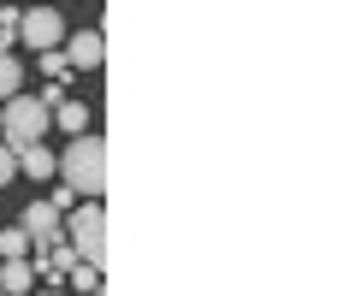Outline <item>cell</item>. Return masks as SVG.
Returning a JSON list of instances; mask_svg holds the SVG:
<instances>
[{
    "instance_id": "cell-1",
    "label": "cell",
    "mask_w": 355,
    "mask_h": 296,
    "mask_svg": "<svg viewBox=\"0 0 355 296\" xmlns=\"http://www.w3.org/2000/svg\"><path fill=\"white\" fill-rule=\"evenodd\" d=\"M53 172H60L77 195H101V190H107V142L77 130V142L65 148L60 160H53Z\"/></svg>"
},
{
    "instance_id": "cell-2",
    "label": "cell",
    "mask_w": 355,
    "mask_h": 296,
    "mask_svg": "<svg viewBox=\"0 0 355 296\" xmlns=\"http://www.w3.org/2000/svg\"><path fill=\"white\" fill-rule=\"evenodd\" d=\"M53 125V107L42 101V95H6V113H0V130H6V148H30V142H42Z\"/></svg>"
},
{
    "instance_id": "cell-3",
    "label": "cell",
    "mask_w": 355,
    "mask_h": 296,
    "mask_svg": "<svg viewBox=\"0 0 355 296\" xmlns=\"http://www.w3.org/2000/svg\"><path fill=\"white\" fill-rule=\"evenodd\" d=\"M65 237H71V249L83 261H95V267L107 261V214H101V195H83L77 207H65Z\"/></svg>"
},
{
    "instance_id": "cell-4",
    "label": "cell",
    "mask_w": 355,
    "mask_h": 296,
    "mask_svg": "<svg viewBox=\"0 0 355 296\" xmlns=\"http://www.w3.org/2000/svg\"><path fill=\"white\" fill-rule=\"evenodd\" d=\"M18 225H24V237H30V249H36V255H48V249L65 237V214H60L53 202H30Z\"/></svg>"
},
{
    "instance_id": "cell-5",
    "label": "cell",
    "mask_w": 355,
    "mask_h": 296,
    "mask_svg": "<svg viewBox=\"0 0 355 296\" xmlns=\"http://www.w3.org/2000/svg\"><path fill=\"white\" fill-rule=\"evenodd\" d=\"M18 42H30V48H60L65 42V18L53 12V6H30V12H18Z\"/></svg>"
},
{
    "instance_id": "cell-6",
    "label": "cell",
    "mask_w": 355,
    "mask_h": 296,
    "mask_svg": "<svg viewBox=\"0 0 355 296\" xmlns=\"http://www.w3.org/2000/svg\"><path fill=\"white\" fill-rule=\"evenodd\" d=\"M65 60H71L77 71H95V65L107 60V36H101V30H77V36H65Z\"/></svg>"
},
{
    "instance_id": "cell-7",
    "label": "cell",
    "mask_w": 355,
    "mask_h": 296,
    "mask_svg": "<svg viewBox=\"0 0 355 296\" xmlns=\"http://www.w3.org/2000/svg\"><path fill=\"white\" fill-rule=\"evenodd\" d=\"M30 284H36L30 255H6V267H0V290H30Z\"/></svg>"
},
{
    "instance_id": "cell-8",
    "label": "cell",
    "mask_w": 355,
    "mask_h": 296,
    "mask_svg": "<svg viewBox=\"0 0 355 296\" xmlns=\"http://www.w3.org/2000/svg\"><path fill=\"white\" fill-rule=\"evenodd\" d=\"M18 172H24V178H53V155L48 148H42V142H30V148H18Z\"/></svg>"
},
{
    "instance_id": "cell-9",
    "label": "cell",
    "mask_w": 355,
    "mask_h": 296,
    "mask_svg": "<svg viewBox=\"0 0 355 296\" xmlns=\"http://www.w3.org/2000/svg\"><path fill=\"white\" fill-rule=\"evenodd\" d=\"M53 125H60V130H71V137H77V130L89 125V107H83V101H60V107H53Z\"/></svg>"
},
{
    "instance_id": "cell-10",
    "label": "cell",
    "mask_w": 355,
    "mask_h": 296,
    "mask_svg": "<svg viewBox=\"0 0 355 296\" xmlns=\"http://www.w3.org/2000/svg\"><path fill=\"white\" fill-rule=\"evenodd\" d=\"M18 83H24V71H18V60L6 48H0V101H6V95H18Z\"/></svg>"
},
{
    "instance_id": "cell-11",
    "label": "cell",
    "mask_w": 355,
    "mask_h": 296,
    "mask_svg": "<svg viewBox=\"0 0 355 296\" xmlns=\"http://www.w3.org/2000/svg\"><path fill=\"white\" fill-rule=\"evenodd\" d=\"M42 71H48V83H60L65 71H71V60H65L60 48H42Z\"/></svg>"
},
{
    "instance_id": "cell-12",
    "label": "cell",
    "mask_w": 355,
    "mask_h": 296,
    "mask_svg": "<svg viewBox=\"0 0 355 296\" xmlns=\"http://www.w3.org/2000/svg\"><path fill=\"white\" fill-rule=\"evenodd\" d=\"M0 255H30V237H24V225H18V232H0Z\"/></svg>"
},
{
    "instance_id": "cell-13",
    "label": "cell",
    "mask_w": 355,
    "mask_h": 296,
    "mask_svg": "<svg viewBox=\"0 0 355 296\" xmlns=\"http://www.w3.org/2000/svg\"><path fill=\"white\" fill-rule=\"evenodd\" d=\"M12 42H18V12H12V6H6V12H0V48L12 53Z\"/></svg>"
},
{
    "instance_id": "cell-14",
    "label": "cell",
    "mask_w": 355,
    "mask_h": 296,
    "mask_svg": "<svg viewBox=\"0 0 355 296\" xmlns=\"http://www.w3.org/2000/svg\"><path fill=\"white\" fill-rule=\"evenodd\" d=\"M12 178H18V155L0 142V184H12Z\"/></svg>"
},
{
    "instance_id": "cell-15",
    "label": "cell",
    "mask_w": 355,
    "mask_h": 296,
    "mask_svg": "<svg viewBox=\"0 0 355 296\" xmlns=\"http://www.w3.org/2000/svg\"><path fill=\"white\" fill-rule=\"evenodd\" d=\"M48 202H53V207H60V214H65V207H77V202H83V195H77V190H71V184H60V190H53V195H48Z\"/></svg>"
}]
</instances>
